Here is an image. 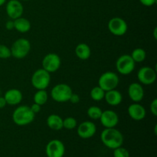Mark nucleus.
<instances>
[{"label": "nucleus", "instance_id": "1", "mask_svg": "<svg viewBox=\"0 0 157 157\" xmlns=\"http://www.w3.org/2000/svg\"><path fill=\"white\" fill-rule=\"evenodd\" d=\"M101 142L109 149L114 150L122 147L124 143V136L121 131L113 128H105L101 134Z\"/></svg>", "mask_w": 157, "mask_h": 157}, {"label": "nucleus", "instance_id": "2", "mask_svg": "<svg viewBox=\"0 0 157 157\" xmlns=\"http://www.w3.org/2000/svg\"><path fill=\"white\" fill-rule=\"evenodd\" d=\"M35 114L30 107L22 105L17 107L12 113V121L18 126H25L31 124L35 119Z\"/></svg>", "mask_w": 157, "mask_h": 157}, {"label": "nucleus", "instance_id": "3", "mask_svg": "<svg viewBox=\"0 0 157 157\" xmlns=\"http://www.w3.org/2000/svg\"><path fill=\"white\" fill-rule=\"evenodd\" d=\"M72 94V89L68 84H58L52 89L51 97L56 102L64 103L69 101Z\"/></svg>", "mask_w": 157, "mask_h": 157}, {"label": "nucleus", "instance_id": "4", "mask_svg": "<svg viewBox=\"0 0 157 157\" xmlns=\"http://www.w3.org/2000/svg\"><path fill=\"white\" fill-rule=\"evenodd\" d=\"M31 81L32 86L37 90H45L50 84V73L43 68L38 69L32 75Z\"/></svg>", "mask_w": 157, "mask_h": 157}, {"label": "nucleus", "instance_id": "5", "mask_svg": "<svg viewBox=\"0 0 157 157\" xmlns=\"http://www.w3.org/2000/svg\"><path fill=\"white\" fill-rule=\"evenodd\" d=\"M119 77L116 73L112 71H106L101 75L98 80V86L104 91L116 89L119 84Z\"/></svg>", "mask_w": 157, "mask_h": 157}, {"label": "nucleus", "instance_id": "6", "mask_svg": "<svg viewBox=\"0 0 157 157\" xmlns=\"http://www.w3.org/2000/svg\"><path fill=\"white\" fill-rule=\"evenodd\" d=\"M12 56L14 58L21 59L29 55L31 50L30 41L26 38H19L12 44L10 48Z\"/></svg>", "mask_w": 157, "mask_h": 157}, {"label": "nucleus", "instance_id": "7", "mask_svg": "<svg viewBox=\"0 0 157 157\" xmlns=\"http://www.w3.org/2000/svg\"><path fill=\"white\" fill-rule=\"evenodd\" d=\"M135 66H136V62L129 55H121L117 60L116 68L121 75H130L134 71Z\"/></svg>", "mask_w": 157, "mask_h": 157}, {"label": "nucleus", "instance_id": "8", "mask_svg": "<svg viewBox=\"0 0 157 157\" xmlns=\"http://www.w3.org/2000/svg\"><path fill=\"white\" fill-rule=\"evenodd\" d=\"M108 29L113 35L122 36L127 32L128 26L125 20L120 17H114L109 21Z\"/></svg>", "mask_w": 157, "mask_h": 157}, {"label": "nucleus", "instance_id": "9", "mask_svg": "<svg viewBox=\"0 0 157 157\" xmlns=\"http://www.w3.org/2000/svg\"><path fill=\"white\" fill-rule=\"evenodd\" d=\"M61 61L60 57L55 53H49L44 57L42 60L43 69L49 73L57 71L61 67Z\"/></svg>", "mask_w": 157, "mask_h": 157}, {"label": "nucleus", "instance_id": "10", "mask_svg": "<svg viewBox=\"0 0 157 157\" xmlns=\"http://www.w3.org/2000/svg\"><path fill=\"white\" fill-rule=\"evenodd\" d=\"M45 153L48 157H63L65 153V147L59 140H52L46 146Z\"/></svg>", "mask_w": 157, "mask_h": 157}, {"label": "nucleus", "instance_id": "11", "mask_svg": "<svg viewBox=\"0 0 157 157\" xmlns=\"http://www.w3.org/2000/svg\"><path fill=\"white\" fill-rule=\"evenodd\" d=\"M137 78L140 84L150 85L156 81V72L150 67H143L138 71Z\"/></svg>", "mask_w": 157, "mask_h": 157}, {"label": "nucleus", "instance_id": "12", "mask_svg": "<svg viewBox=\"0 0 157 157\" xmlns=\"http://www.w3.org/2000/svg\"><path fill=\"white\" fill-rule=\"evenodd\" d=\"M6 9L8 16L14 20L21 17L24 12V7L18 0H9Z\"/></svg>", "mask_w": 157, "mask_h": 157}, {"label": "nucleus", "instance_id": "13", "mask_svg": "<svg viewBox=\"0 0 157 157\" xmlns=\"http://www.w3.org/2000/svg\"><path fill=\"white\" fill-rule=\"evenodd\" d=\"M99 120L101 121V124L105 128H113L118 124L119 117L116 112L108 110L102 112V114Z\"/></svg>", "mask_w": 157, "mask_h": 157}, {"label": "nucleus", "instance_id": "14", "mask_svg": "<svg viewBox=\"0 0 157 157\" xmlns=\"http://www.w3.org/2000/svg\"><path fill=\"white\" fill-rule=\"evenodd\" d=\"M96 125L91 121H84L78 127V135L82 139L91 138L96 133Z\"/></svg>", "mask_w": 157, "mask_h": 157}, {"label": "nucleus", "instance_id": "15", "mask_svg": "<svg viewBox=\"0 0 157 157\" xmlns=\"http://www.w3.org/2000/svg\"><path fill=\"white\" fill-rule=\"evenodd\" d=\"M128 95L133 102H140L144 98V87L140 83H132L128 87Z\"/></svg>", "mask_w": 157, "mask_h": 157}, {"label": "nucleus", "instance_id": "16", "mask_svg": "<svg viewBox=\"0 0 157 157\" xmlns=\"http://www.w3.org/2000/svg\"><path fill=\"white\" fill-rule=\"evenodd\" d=\"M127 111H128V114L130 117V118L136 121L144 120L145 118L146 114H147L145 108L141 104H137V103L130 104L129 106Z\"/></svg>", "mask_w": 157, "mask_h": 157}, {"label": "nucleus", "instance_id": "17", "mask_svg": "<svg viewBox=\"0 0 157 157\" xmlns=\"http://www.w3.org/2000/svg\"><path fill=\"white\" fill-rule=\"evenodd\" d=\"M4 98L7 104L9 105H17L22 101V94L18 89H9L5 93Z\"/></svg>", "mask_w": 157, "mask_h": 157}, {"label": "nucleus", "instance_id": "18", "mask_svg": "<svg viewBox=\"0 0 157 157\" xmlns=\"http://www.w3.org/2000/svg\"><path fill=\"white\" fill-rule=\"evenodd\" d=\"M104 99L106 102L110 106H117L121 104L123 101V96L121 93L116 89L105 91Z\"/></svg>", "mask_w": 157, "mask_h": 157}, {"label": "nucleus", "instance_id": "19", "mask_svg": "<svg viewBox=\"0 0 157 157\" xmlns=\"http://www.w3.org/2000/svg\"><path fill=\"white\" fill-rule=\"evenodd\" d=\"M47 125L53 130H60L63 128V119L57 114H51L47 118Z\"/></svg>", "mask_w": 157, "mask_h": 157}, {"label": "nucleus", "instance_id": "20", "mask_svg": "<svg viewBox=\"0 0 157 157\" xmlns=\"http://www.w3.org/2000/svg\"><path fill=\"white\" fill-rule=\"evenodd\" d=\"M91 51L90 47L87 44L81 43L78 44L75 48V55L79 59L81 60H87L90 57Z\"/></svg>", "mask_w": 157, "mask_h": 157}, {"label": "nucleus", "instance_id": "21", "mask_svg": "<svg viewBox=\"0 0 157 157\" xmlns=\"http://www.w3.org/2000/svg\"><path fill=\"white\" fill-rule=\"evenodd\" d=\"M14 26L15 29H16L18 32L21 33H25L30 30L31 23L27 18L20 17L14 20Z\"/></svg>", "mask_w": 157, "mask_h": 157}, {"label": "nucleus", "instance_id": "22", "mask_svg": "<svg viewBox=\"0 0 157 157\" xmlns=\"http://www.w3.org/2000/svg\"><path fill=\"white\" fill-rule=\"evenodd\" d=\"M48 99V95L45 90H38L33 98L34 102L41 106L44 105L47 102Z\"/></svg>", "mask_w": 157, "mask_h": 157}, {"label": "nucleus", "instance_id": "23", "mask_svg": "<svg viewBox=\"0 0 157 157\" xmlns=\"http://www.w3.org/2000/svg\"><path fill=\"white\" fill-rule=\"evenodd\" d=\"M130 56H131V58H133V60L135 62L140 63L143 62L146 59V58H147V53H146L144 49L140 48H137L134 49L133 51Z\"/></svg>", "mask_w": 157, "mask_h": 157}, {"label": "nucleus", "instance_id": "24", "mask_svg": "<svg viewBox=\"0 0 157 157\" xmlns=\"http://www.w3.org/2000/svg\"><path fill=\"white\" fill-rule=\"evenodd\" d=\"M90 98L95 101H102L103 99H104V95H105V91L103 90L101 87H100L99 86H97L94 87V88H92V90H90Z\"/></svg>", "mask_w": 157, "mask_h": 157}, {"label": "nucleus", "instance_id": "25", "mask_svg": "<svg viewBox=\"0 0 157 157\" xmlns=\"http://www.w3.org/2000/svg\"><path fill=\"white\" fill-rule=\"evenodd\" d=\"M102 110L99 107L97 106H92L87 109V116L92 120H99L102 114Z\"/></svg>", "mask_w": 157, "mask_h": 157}, {"label": "nucleus", "instance_id": "26", "mask_svg": "<svg viewBox=\"0 0 157 157\" xmlns=\"http://www.w3.org/2000/svg\"><path fill=\"white\" fill-rule=\"evenodd\" d=\"M77 121L74 117H67L63 120V128L67 130H73L77 127Z\"/></svg>", "mask_w": 157, "mask_h": 157}, {"label": "nucleus", "instance_id": "27", "mask_svg": "<svg viewBox=\"0 0 157 157\" xmlns=\"http://www.w3.org/2000/svg\"><path fill=\"white\" fill-rule=\"evenodd\" d=\"M113 157H130V153L127 149L120 147L113 150Z\"/></svg>", "mask_w": 157, "mask_h": 157}, {"label": "nucleus", "instance_id": "28", "mask_svg": "<svg viewBox=\"0 0 157 157\" xmlns=\"http://www.w3.org/2000/svg\"><path fill=\"white\" fill-rule=\"evenodd\" d=\"M12 56L11 54V50L9 48H8L4 44H0V58L2 59H6Z\"/></svg>", "mask_w": 157, "mask_h": 157}, {"label": "nucleus", "instance_id": "29", "mask_svg": "<svg viewBox=\"0 0 157 157\" xmlns=\"http://www.w3.org/2000/svg\"><path fill=\"white\" fill-rule=\"evenodd\" d=\"M150 109L153 116H157V99H154L150 105Z\"/></svg>", "mask_w": 157, "mask_h": 157}, {"label": "nucleus", "instance_id": "30", "mask_svg": "<svg viewBox=\"0 0 157 157\" xmlns=\"http://www.w3.org/2000/svg\"><path fill=\"white\" fill-rule=\"evenodd\" d=\"M139 1L140 2L141 4L144 5V6H147V7L153 6L156 2V0H139Z\"/></svg>", "mask_w": 157, "mask_h": 157}, {"label": "nucleus", "instance_id": "31", "mask_svg": "<svg viewBox=\"0 0 157 157\" xmlns=\"http://www.w3.org/2000/svg\"><path fill=\"white\" fill-rule=\"evenodd\" d=\"M69 101H71V102L72 104H78V103L80 102L79 95H78V94H76L73 93L71 94V96Z\"/></svg>", "mask_w": 157, "mask_h": 157}, {"label": "nucleus", "instance_id": "32", "mask_svg": "<svg viewBox=\"0 0 157 157\" xmlns=\"http://www.w3.org/2000/svg\"><path fill=\"white\" fill-rule=\"evenodd\" d=\"M41 106L39 105V104L34 103V104L31 106L30 108H31V110H32V111L35 114V113L40 112V110H41Z\"/></svg>", "mask_w": 157, "mask_h": 157}, {"label": "nucleus", "instance_id": "33", "mask_svg": "<svg viewBox=\"0 0 157 157\" xmlns=\"http://www.w3.org/2000/svg\"><path fill=\"white\" fill-rule=\"evenodd\" d=\"M6 28L8 30H12V29H15V26H14V21H12V20H9V21H6Z\"/></svg>", "mask_w": 157, "mask_h": 157}, {"label": "nucleus", "instance_id": "34", "mask_svg": "<svg viewBox=\"0 0 157 157\" xmlns=\"http://www.w3.org/2000/svg\"><path fill=\"white\" fill-rule=\"evenodd\" d=\"M6 104H7V103H6L4 97L0 96V109L4 108V107L6 106Z\"/></svg>", "mask_w": 157, "mask_h": 157}, {"label": "nucleus", "instance_id": "35", "mask_svg": "<svg viewBox=\"0 0 157 157\" xmlns=\"http://www.w3.org/2000/svg\"><path fill=\"white\" fill-rule=\"evenodd\" d=\"M156 32H157V28L156 27L154 29V32H153V36H154V38L155 39H157V34H156Z\"/></svg>", "mask_w": 157, "mask_h": 157}, {"label": "nucleus", "instance_id": "36", "mask_svg": "<svg viewBox=\"0 0 157 157\" xmlns=\"http://www.w3.org/2000/svg\"><path fill=\"white\" fill-rule=\"evenodd\" d=\"M6 0H0V6H3V5L6 3Z\"/></svg>", "mask_w": 157, "mask_h": 157}, {"label": "nucleus", "instance_id": "37", "mask_svg": "<svg viewBox=\"0 0 157 157\" xmlns=\"http://www.w3.org/2000/svg\"><path fill=\"white\" fill-rule=\"evenodd\" d=\"M21 1H29V0H21Z\"/></svg>", "mask_w": 157, "mask_h": 157}, {"label": "nucleus", "instance_id": "38", "mask_svg": "<svg viewBox=\"0 0 157 157\" xmlns=\"http://www.w3.org/2000/svg\"><path fill=\"white\" fill-rule=\"evenodd\" d=\"M0 96H1V90H0Z\"/></svg>", "mask_w": 157, "mask_h": 157}]
</instances>
